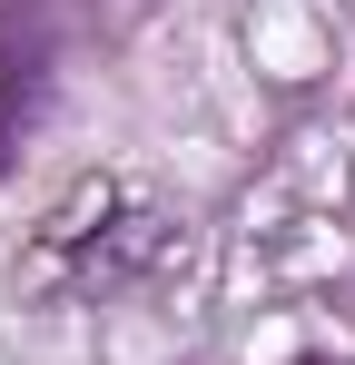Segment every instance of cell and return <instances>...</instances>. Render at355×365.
Listing matches in <instances>:
<instances>
[{
  "mask_svg": "<svg viewBox=\"0 0 355 365\" xmlns=\"http://www.w3.org/2000/svg\"><path fill=\"white\" fill-rule=\"evenodd\" d=\"M158 247H168V207L158 197H138L128 178H79L30 227V247H20L10 277H20L30 306H89V297L138 287L158 267Z\"/></svg>",
  "mask_w": 355,
  "mask_h": 365,
  "instance_id": "cell-1",
  "label": "cell"
},
{
  "mask_svg": "<svg viewBox=\"0 0 355 365\" xmlns=\"http://www.w3.org/2000/svg\"><path fill=\"white\" fill-rule=\"evenodd\" d=\"M50 10L40 0H0V158H10V138L40 119V99H50Z\"/></svg>",
  "mask_w": 355,
  "mask_h": 365,
  "instance_id": "cell-2",
  "label": "cell"
}]
</instances>
